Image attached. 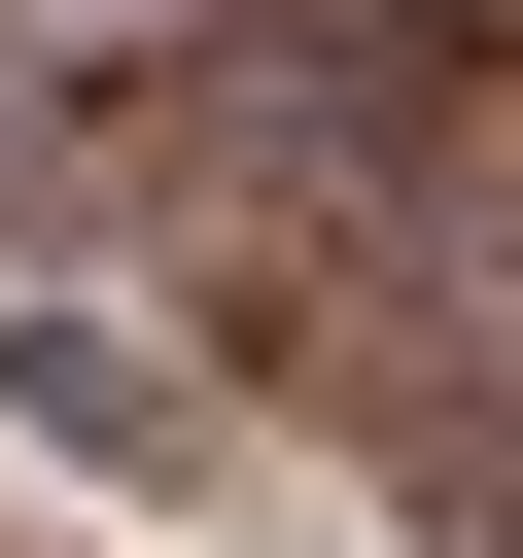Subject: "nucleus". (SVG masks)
<instances>
[{
  "label": "nucleus",
  "instance_id": "nucleus-1",
  "mask_svg": "<svg viewBox=\"0 0 523 558\" xmlns=\"http://www.w3.org/2000/svg\"><path fill=\"white\" fill-rule=\"evenodd\" d=\"M0 418H35L70 488H244V384L174 349V279H35V314H0Z\"/></svg>",
  "mask_w": 523,
  "mask_h": 558
}]
</instances>
